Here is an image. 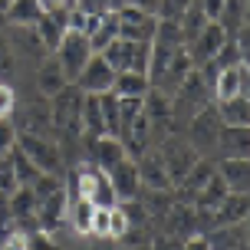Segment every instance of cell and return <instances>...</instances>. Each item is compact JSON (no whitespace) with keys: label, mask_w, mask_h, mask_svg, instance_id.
I'll return each instance as SVG.
<instances>
[{"label":"cell","mask_w":250,"mask_h":250,"mask_svg":"<svg viewBox=\"0 0 250 250\" xmlns=\"http://www.w3.org/2000/svg\"><path fill=\"white\" fill-rule=\"evenodd\" d=\"M115 23V37L132 40V43H151L158 20L148 10H142V3H109Z\"/></svg>","instance_id":"obj_1"},{"label":"cell","mask_w":250,"mask_h":250,"mask_svg":"<svg viewBox=\"0 0 250 250\" xmlns=\"http://www.w3.org/2000/svg\"><path fill=\"white\" fill-rule=\"evenodd\" d=\"M99 56L105 60V66H109L115 76H119V73H142V76H148L151 43H132V40L115 37Z\"/></svg>","instance_id":"obj_2"},{"label":"cell","mask_w":250,"mask_h":250,"mask_svg":"<svg viewBox=\"0 0 250 250\" xmlns=\"http://www.w3.org/2000/svg\"><path fill=\"white\" fill-rule=\"evenodd\" d=\"M73 185H76V198L89 201L92 208H119L109 178H105V171H99L96 165H89V162L79 165V168H76Z\"/></svg>","instance_id":"obj_3"},{"label":"cell","mask_w":250,"mask_h":250,"mask_svg":"<svg viewBox=\"0 0 250 250\" xmlns=\"http://www.w3.org/2000/svg\"><path fill=\"white\" fill-rule=\"evenodd\" d=\"M17 148L23 151V158L37 168L40 175H56L60 178L62 155H60V145H56V142H50V138H43V135H20V132H17Z\"/></svg>","instance_id":"obj_4"},{"label":"cell","mask_w":250,"mask_h":250,"mask_svg":"<svg viewBox=\"0 0 250 250\" xmlns=\"http://www.w3.org/2000/svg\"><path fill=\"white\" fill-rule=\"evenodd\" d=\"M83 92L76 86H66L60 96H53L50 109V125L60 135H79V115H83Z\"/></svg>","instance_id":"obj_5"},{"label":"cell","mask_w":250,"mask_h":250,"mask_svg":"<svg viewBox=\"0 0 250 250\" xmlns=\"http://www.w3.org/2000/svg\"><path fill=\"white\" fill-rule=\"evenodd\" d=\"M92 56H96V53H92V46H89V40L83 37V33H69V30H66V37L60 40V46H56V53H53V60L60 62L62 76H66L69 83L83 73V66H86Z\"/></svg>","instance_id":"obj_6"},{"label":"cell","mask_w":250,"mask_h":250,"mask_svg":"<svg viewBox=\"0 0 250 250\" xmlns=\"http://www.w3.org/2000/svg\"><path fill=\"white\" fill-rule=\"evenodd\" d=\"M158 158H162L165 171H168V178H171V185H181L185 175L198 165L201 155L191 148L188 142H181V138H168V142H165V148L158 151Z\"/></svg>","instance_id":"obj_7"},{"label":"cell","mask_w":250,"mask_h":250,"mask_svg":"<svg viewBox=\"0 0 250 250\" xmlns=\"http://www.w3.org/2000/svg\"><path fill=\"white\" fill-rule=\"evenodd\" d=\"M112 83H115V73L105 66V60L102 56H92L69 86H76L83 96H109L112 92Z\"/></svg>","instance_id":"obj_8"},{"label":"cell","mask_w":250,"mask_h":250,"mask_svg":"<svg viewBox=\"0 0 250 250\" xmlns=\"http://www.w3.org/2000/svg\"><path fill=\"white\" fill-rule=\"evenodd\" d=\"M221 119H217V112L214 109H198V112L191 115V128H188V145L194 151H208V148H217V138H221Z\"/></svg>","instance_id":"obj_9"},{"label":"cell","mask_w":250,"mask_h":250,"mask_svg":"<svg viewBox=\"0 0 250 250\" xmlns=\"http://www.w3.org/2000/svg\"><path fill=\"white\" fill-rule=\"evenodd\" d=\"M109 185H112V194L119 204H128V201H138V191H142V181H138V168H135V158H125L119 162L115 168L105 171Z\"/></svg>","instance_id":"obj_10"},{"label":"cell","mask_w":250,"mask_h":250,"mask_svg":"<svg viewBox=\"0 0 250 250\" xmlns=\"http://www.w3.org/2000/svg\"><path fill=\"white\" fill-rule=\"evenodd\" d=\"M227 40H230V37H227V33H224V30H221L217 23H208L204 30H201V37L185 50V53H188V60H191V66L198 69V62H201V66H204V62H211L214 56H217V50L224 46Z\"/></svg>","instance_id":"obj_11"},{"label":"cell","mask_w":250,"mask_h":250,"mask_svg":"<svg viewBox=\"0 0 250 250\" xmlns=\"http://www.w3.org/2000/svg\"><path fill=\"white\" fill-rule=\"evenodd\" d=\"M138 168V181L148 188V191H155V194H165V191H171V178H168V171H165L162 158H158V151H145L142 158L135 162Z\"/></svg>","instance_id":"obj_12"},{"label":"cell","mask_w":250,"mask_h":250,"mask_svg":"<svg viewBox=\"0 0 250 250\" xmlns=\"http://www.w3.org/2000/svg\"><path fill=\"white\" fill-rule=\"evenodd\" d=\"M211 92L217 102L237 99V96H247V66H234V69H217L211 83Z\"/></svg>","instance_id":"obj_13"},{"label":"cell","mask_w":250,"mask_h":250,"mask_svg":"<svg viewBox=\"0 0 250 250\" xmlns=\"http://www.w3.org/2000/svg\"><path fill=\"white\" fill-rule=\"evenodd\" d=\"M217 178L224 181V188L230 194H247L250 191V162H240V158H221L214 165Z\"/></svg>","instance_id":"obj_14"},{"label":"cell","mask_w":250,"mask_h":250,"mask_svg":"<svg viewBox=\"0 0 250 250\" xmlns=\"http://www.w3.org/2000/svg\"><path fill=\"white\" fill-rule=\"evenodd\" d=\"M230 224H247V194H227L217 211L208 217V227L217 230V227H230Z\"/></svg>","instance_id":"obj_15"},{"label":"cell","mask_w":250,"mask_h":250,"mask_svg":"<svg viewBox=\"0 0 250 250\" xmlns=\"http://www.w3.org/2000/svg\"><path fill=\"white\" fill-rule=\"evenodd\" d=\"M62 214H66V191H56L50 198L37 201V221H40V234H53L60 227Z\"/></svg>","instance_id":"obj_16"},{"label":"cell","mask_w":250,"mask_h":250,"mask_svg":"<svg viewBox=\"0 0 250 250\" xmlns=\"http://www.w3.org/2000/svg\"><path fill=\"white\" fill-rule=\"evenodd\" d=\"M148 76H142V73H119L115 76V83H112V96L115 99H135V102H145L148 99Z\"/></svg>","instance_id":"obj_17"},{"label":"cell","mask_w":250,"mask_h":250,"mask_svg":"<svg viewBox=\"0 0 250 250\" xmlns=\"http://www.w3.org/2000/svg\"><path fill=\"white\" fill-rule=\"evenodd\" d=\"M217 148L224 158H240L250 162V128H221Z\"/></svg>","instance_id":"obj_18"},{"label":"cell","mask_w":250,"mask_h":250,"mask_svg":"<svg viewBox=\"0 0 250 250\" xmlns=\"http://www.w3.org/2000/svg\"><path fill=\"white\" fill-rule=\"evenodd\" d=\"M211 250H247V224H230L217 227L211 234H204Z\"/></svg>","instance_id":"obj_19"},{"label":"cell","mask_w":250,"mask_h":250,"mask_svg":"<svg viewBox=\"0 0 250 250\" xmlns=\"http://www.w3.org/2000/svg\"><path fill=\"white\" fill-rule=\"evenodd\" d=\"M217 119L224 128H250V105H247V96H237V99H227V102H217Z\"/></svg>","instance_id":"obj_20"},{"label":"cell","mask_w":250,"mask_h":250,"mask_svg":"<svg viewBox=\"0 0 250 250\" xmlns=\"http://www.w3.org/2000/svg\"><path fill=\"white\" fill-rule=\"evenodd\" d=\"M208 26V17L201 10V3H185V13H181V20H178V33H181V43H185V50L201 37V30Z\"/></svg>","instance_id":"obj_21"},{"label":"cell","mask_w":250,"mask_h":250,"mask_svg":"<svg viewBox=\"0 0 250 250\" xmlns=\"http://www.w3.org/2000/svg\"><path fill=\"white\" fill-rule=\"evenodd\" d=\"M69 86V79H66V76H62V69H60V62L53 60H43L40 62V73H37V89L40 92H43V96H60L62 89Z\"/></svg>","instance_id":"obj_22"},{"label":"cell","mask_w":250,"mask_h":250,"mask_svg":"<svg viewBox=\"0 0 250 250\" xmlns=\"http://www.w3.org/2000/svg\"><path fill=\"white\" fill-rule=\"evenodd\" d=\"M211 178H214V162H204V158H198V165L188 171L185 181H181L178 188H181V194H185V198H198Z\"/></svg>","instance_id":"obj_23"},{"label":"cell","mask_w":250,"mask_h":250,"mask_svg":"<svg viewBox=\"0 0 250 250\" xmlns=\"http://www.w3.org/2000/svg\"><path fill=\"white\" fill-rule=\"evenodd\" d=\"M3 17L20 26H37L40 17H43V3H37V0H17V3H7Z\"/></svg>","instance_id":"obj_24"},{"label":"cell","mask_w":250,"mask_h":250,"mask_svg":"<svg viewBox=\"0 0 250 250\" xmlns=\"http://www.w3.org/2000/svg\"><path fill=\"white\" fill-rule=\"evenodd\" d=\"M10 46H13V53L37 56L40 62H43V56H46V50H43V43H40V37H37V30H33V26H20V33H13Z\"/></svg>","instance_id":"obj_25"},{"label":"cell","mask_w":250,"mask_h":250,"mask_svg":"<svg viewBox=\"0 0 250 250\" xmlns=\"http://www.w3.org/2000/svg\"><path fill=\"white\" fill-rule=\"evenodd\" d=\"M92 211H96V208H92L89 201L76 198L73 211H69V224H73L76 234H92Z\"/></svg>","instance_id":"obj_26"},{"label":"cell","mask_w":250,"mask_h":250,"mask_svg":"<svg viewBox=\"0 0 250 250\" xmlns=\"http://www.w3.org/2000/svg\"><path fill=\"white\" fill-rule=\"evenodd\" d=\"M13 73H17V53H13L10 40L0 33V83H7Z\"/></svg>","instance_id":"obj_27"},{"label":"cell","mask_w":250,"mask_h":250,"mask_svg":"<svg viewBox=\"0 0 250 250\" xmlns=\"http://www.w3.org/2000/svg\"><path fill=\"white\" fill-rule=\"evenodd\" d=\"M17 191H20V181H17V171H13L10 155H7V158H0V194L3 198H13Z\"/></svg>","instance_id":"obj_28"},{"label":"cell","mask_w":250,"mask_h":250,"mask_svg":"<svg viewBox=\"0 0 250 250\" xmlns=\"http://www.w3.org/2000/svg\"><path fill=\"white\" fill-rule=\"evenodd\" d=\"M17 148V125L10 119H0V158H7Z\"/></svg>","instance_id":"obj_29"},{"label":"cell","mask_w":250,"mask_h":250,"mask_svg":"<svg viewBox=\"0 0 250 250\" xmlns=\"http://www.w3.org/2000/svg\"><path fill=\"white\" fill-rule=\"evenodd\" d=\"M128 230H132V224H128L125 211H122V208H112V211H109V237H119V240H122Z\"/></svg>","instance_id":"obj_30"},{"label":"cell","mask_w":250,"mask_h":250,"mask_svg":"<svg viewBox=\"0 0 250 250\" xmlns=\"http://www.w3.org/2000/svg\"><path fill=\"white\" fill-rule=\"evenodd\" d=\"M17 112V92L10 83H0V119H10Z\"/></svg>","instance_id":"obj_31"},{"label":"cell","mask_w":250,"mask_h":250,"mask_svg":"<svg viewBox=\"0 0 250 250\" xmlns=\"http://www.w3.org/2000/svg\"><path fill=\"white\" fill-rule=\"evenodd\" d=\"M0 250H30V234L10 230V234L3 237V244H0Z\"/></svg>","instance_id":"obj_32"},{"label":"cell","mask_w":250,"mask_h":250,"mask_svg":"<svg viewBox=\"0 0 250 250\" xmlns=\"http://www.w3.org/2000/svg\"><path fill=\"white\" fill-rule=\"evenodd\" d=\"M109 211H112V208H96V211H92V234L109 237Z\"/></svg>","instance_id":"obj_33"},{"label":"cell","mask_w":250,"mask_h":250,"mask_svg":"<svg viewBox=\"0 0 250 250\" xmlns=\"http://www.w3.org/2000/svg\"><path fill=\"white\" fill-rule=\"evenodd\" d=\"M148 250H181V240L171 237V234H162V237H155L148 244Z\"/></svg>","instance_id":"obj_34"},{"label":"cell","mask_w":250,"mask_h":250,"mask_svg":"<svg viewBox=\"0 0 250 250\" xmlns=\"http://www.w3.org/2000/svg\"><path fill=\"white\" fill-rule=\"evenodd\" d=\"M181 250H211V247H208L204 234H198V237H188V240H181Z\"/></svg>","instance_id":"obj_35"},{"label":"cell","mask_w":250,"mask_h":250,"mask_svg":"<svg viewBox=\"0 0 250 250\" xmlns=\"http://www.w3.org/2000/svg\"><path fill=\"white\" fill-rule=\"evenodd\" d=\"M30 250H53V244H50L46 234H33L30 237Z\"/></svg>","instance_id":"obj_36"}]
</instances>
